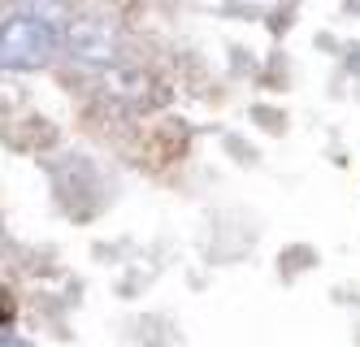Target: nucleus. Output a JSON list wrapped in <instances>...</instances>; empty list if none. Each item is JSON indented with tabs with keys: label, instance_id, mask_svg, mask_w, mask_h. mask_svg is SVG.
Segmentation results:
<instances>
[{
	"label": "nucleus",
	"instance_id": "f257e3e1",
	"mask_svg": "<svg viewBox=\"0 0 360 347\" xmlns=\"http://www.w3.org/2000/svg\"><path fill=\"white\" fill-rule=\"evenodd\" d=\"M53 52H57V31H53V22H44L35 13H18L0 31V61H5V70H18V74L44 70L53 61Z\"/></svg>",
	"mask_w": 360,
	"mask_h": 347
},
{
	"label": "nucleus",
	"instance_id": "f03ea898",
	"mask_svg": "<svg viewBox=\"0 0 360 347\" xmlns=\"http://www.w3.org/2000/svg\"><path fill=\"white\" fill-rule=\"evenodd\" d=\"M65 48H70V57H74V61L105 70V65H113V61H117V52H122V35H117V26H113L109 18L83 13V18H74V22L65 26Z\"/></svg>",
	"mask_w": 360,
	"mask_h": 347
},
{
	"label": "nucleus",
	"instance_id": "7ed1b4c3",
	"mask_svg": "<svg viewBox=\"0 0 360 347\" xmlns=\"http://www.w3.org/2000/svg\"><path fill=\"white\" fill-rule=\"evenodd\" d=\"M5 347H22V343H5Z\"/></svg>",
	"mask_w": 360,
	"mask_h": 347
}]
</instances>
